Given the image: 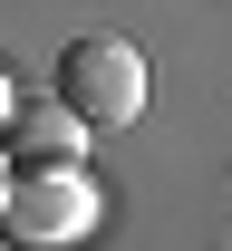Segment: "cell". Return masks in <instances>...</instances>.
Returning a JSON list of instances; mask_svg holds the SVG:
<instances>
[{
    "mask_svg": "<svg viewBox=\"0 0 232 251\" xmlns=\"http://www.w3.org/2000/svg\"><path fill=\"white\" fill-rule=\"evenodd\" d=\"M20 203H29V232H49V242H58V232H77V222H87V193L68 184V174H39V184L20 193Z\"/></svg>",
    "mask_w": 232,
    "mask_h": 251,
    "instance_id": "cell-2",
    "label": "cell"
},
{
    "mask_svg": "<svg viewBox=\"0 0 232 251\" xmlns=\"http://www.w3.org/2000/svg\"><path fill=\"white\" fill-rule=\"evenodd\" d=\"M0 126H10V77H0Z\"/></svg>",
    "mask_w": 232,
    "mask_h": 251,
    "instance_id": "cell-3",
    "label": "cell"
},
{
    "mask_svg": "<svg viewBox=\"0 0 232 251\" xmlns=\"http://www.w3.org/2000/svg\"><path fill=\"white\" fill-rule=\"evenodd\" d=\"M58 106H68V126H87V135L135 126V116H145V58H135L116 29L58 49Z\"/></svg>",
    "mask_w": 232,
    "mask_h": 251,
    "instance_id": "cell-1",
    "label": "cell"
}]
</instances>
